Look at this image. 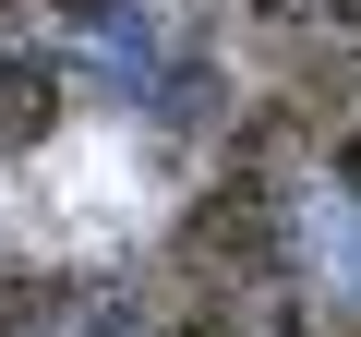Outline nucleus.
<instances>
[{
	"label": "nucleus",
	"mask_w": 361,
	"mask_h": 337,
	"mask_svg": "<svg viewBox=\"0 0 361 337\" xmlns=\"http://www.w3.org/2000/svg\"><path fill=\"white\" fill-rule=\"evenodd\" d=\"M180 265L217 277V289H241V277L277 265V193H265V168H217V193L193 205V229H180Z\"/></svg>",
	"instance_id": "obj_1"
},
{
	"label": "nucleus",
	"mask_w": 361,
	"mask_h": 337,
	"mask_svg": "<svg viewBox=\"0 0 361 337\" xmlns=\"http://www.w3.org/2000/svg\"><path fill=\"white\" fill-rule=\"evenodd\" d=\"M61 301H73L61 277H0V337H37V325H49Z\"/></svg>",
	"instance_id": "obj_2"
},
{
	"label": "nucleus",
	"mask_w": 361,
	"mask_h": 337,
	"mask_svg": "<svg viewBox=\"0 0 361 337\" xmlns=\"http://www.w3.org/2000/svg\"><path fill=\"white\" fill-rule=\"evenodd\" d=\"M49 109H61V97H49L37 73H0V133H49Z\"/></svg>",
	"instance_id": "obj_3"
},
{
	"label": "nucleus",
	"mask_w": 361,
	"mask_h": 337,
	"mask_svg": "<svg viewBox=\"0 0 361 337\" xmlns=\"http://www.w3.org/2000/svg\"><path fill=\"white\" fill-rule=\"evenodd\" d=\"M337 181H349V193H361V133H337Z\"/></svg>",
	"instance_id": "obj_4"
},
{
	"label": "nucleus",
	"mask_w": 361,
	"mask_h": 337,
	"mask_svg": "<svg viewBox=\"0 0 361 337\" xmlns=\"http://www.w3.org/2000/svg\"><path fill=\"white\" fill-rule=\"evenodd\" d=\"M253 13H301V0H253Z\"/></svg>",
	"instance_id": "obj_5"
},
{
	"label": "nucleus",
	"mask_w": 361,
	"mask_h": 337,
	"mask_svg": "<svg viewBox=\"0 0 361 337\" xmlns=\"http://www.w3.org/2000/svg\"><path fill=\"white\" fill-rule=\"evenodd\" d=\"M13 13H25V0H0V25H13Z\"/></svg>",
	"instance_id": "obj_6"
}]
</instances>
